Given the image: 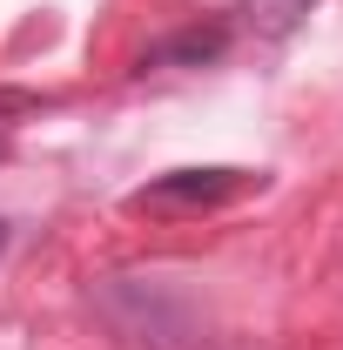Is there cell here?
I'll return each instance as SVG.
<instances>
[{
	"mask_svg": "<svg viewBox=\"0 0 343 350\" xmlns=\"http://www.w3.org/2000/svg\"><path fill=\"white\" fill-rule=\"evenodd\" d=\"M229 54V27H182L169 41H155L141 54V68H209Z\"/></svg>",
	"mask_w": 343,
	"mask_h": 350,
	"instance_id": "obj_2",
	"label": "cell"
},
{
	"mask_svg": "<svg viewBox=\"0 0 343 350\" xmlns=\"http://www.w3.org/2000/svg\"><path fill=\"white\" fill-rule=\"evenodd\" d=\"M249 189H262V175H249V169H169L148 189H135L128 209H141V216H202V209H222Z\"/></svg>",
	"mask_w": 343,
	"mask_h": 350,
	"instance_id": "obj_1",
	"label": "cell"
},
{
	"mask_svg": "<svg viewBox=\"0 0 343 350\" xmlns=\"http://www.w3.org/2000/svg\"><path fill=\"white\" fill-rule=\"evenodd\" d=\"M0 250H7V222H0Z\"/></svg>",
	"mask_w": 343,
	"mask_h": 350,
	"instance_id": "obj_4",
	"label": "cell"
},
{
	"mask_svg": "<svg viewBox=\"0 0 343 350\" xmlns=\"http://www.w3.org/2000/svg\"><path fill=\"white\" fill-rule=\"evenodd\" d=\"M310 14H316V0H243V21H249L256 34H269V41L297 34Z\"/></svg>",
	"mask_w": 343,
	"mask_h": 350,
	"instance_id": "obj_3",
	"label": "cell"
}]
</instances>
